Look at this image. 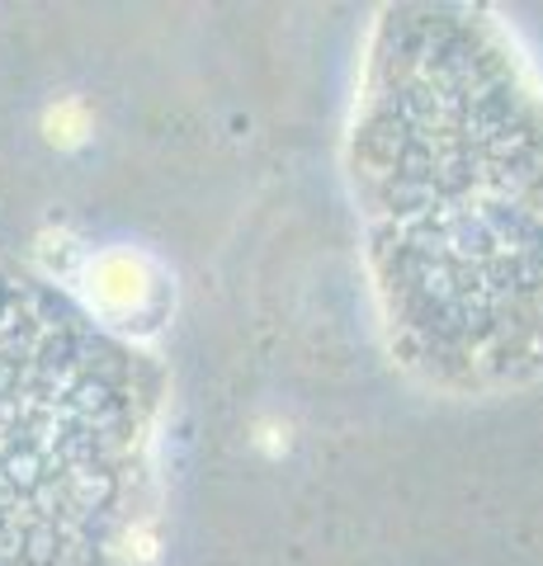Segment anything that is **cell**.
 Segmentation results:
<instances>
[{
	"label": "cell",
	"mask_w": 543,
	"mask_h": 566,
	"mask_svg": "<svg viewBox=\"0 0 543 566\" xmlns=\"http://www.w3.org/2000/svg\"><path fill=\"white\" fill-rule=\"evenodd\" d=\"M85 133V109L81 104H58V109L48 114V137L62 142V147H72V142H81Z\"/></svg>",
	"instance_id": "obj_3"
},
{
	"label": "cell",
	"mask_w": 543,
	"mask_h": 566,
	"mask_svg": "<svg viewBox=\"0 0 543 566\" xmlns=\"http://www.w3.org/2000/svg\"><path fill=\"white\" fill-rule=\"evenodd\" d=\"M349 180L401 364L440 387L543 374V91L478 10H393Z\"/></svg>",
	"instance_id": "obj_1"
},
{
	"label": "cell",
	"mask_w": 543,
	"mask_h": 566,
	"mask_svg": "<svg viewBox=\"0 0 543 566\" xmlns=\"http://www.w3.org/2000/svg\"><path fill=\"white\" fill-rule=\"evenodd\" d=\"M147 293H152V270L137 255L118 251V255H104L100 264H91V297L104 312L124 316L133 307H143Z\"/></svg>",
	"instance_id": "obj_2"
}]
</instances>
